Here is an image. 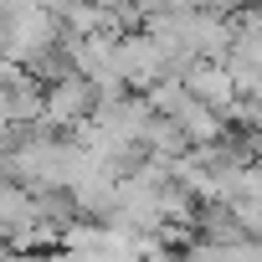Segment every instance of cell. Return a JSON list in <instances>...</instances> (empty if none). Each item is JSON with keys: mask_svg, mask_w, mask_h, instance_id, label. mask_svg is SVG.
Returning <instances> with one entry per match:
<instances>
[{"mask_svg": "<svg viewBox=\"0 0 262 262\" xmlns=\"http://www.w3.org/2000/svg\"><path fill=\"white\" fill-rule=\"evenodd\" d=\"M165 67H170V57H165V47L155 36H118V72H123V82L155 88Z\"/></svg>", "mask_w": 262, "mask_h": 262, "instance_id": "1", "label": "cell"}]
</instances>
